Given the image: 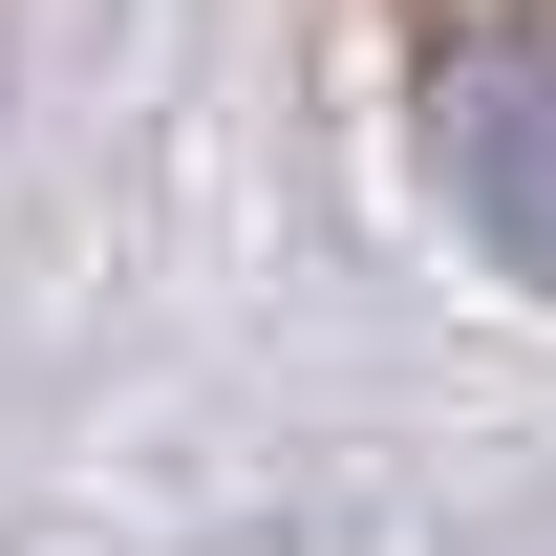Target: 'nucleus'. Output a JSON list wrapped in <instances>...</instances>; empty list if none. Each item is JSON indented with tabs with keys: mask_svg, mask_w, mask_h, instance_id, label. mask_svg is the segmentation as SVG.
Returning <instances> with one entry per match:
<instances>
[{
	"mask_svg": "<svg viewBox=\"0 0 556 556\" xmlns=\"http://www.w3.org/2000/svg\"><path fill=\"white\" fill-rule=\"evenodd\" d=\"M407 150L450 236L514 300H556V0H428L407 22Z\"/></svg>",
	"mask_w": 556,
	"mask_h": 556,
	"instance_id": "1",
	"label": "nucleus"
}]
</instances>
